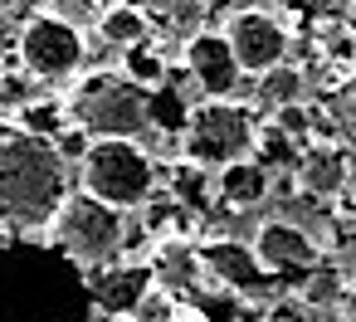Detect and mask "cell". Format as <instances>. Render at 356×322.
Instances as JSON below:
<instances>
[{
  "label": "cell",
  "mask_w": 356,
  "mask_h": 322,
  "mask_svg": "<svg viewBox=\"0 0 356 322\" xmlns=\"http://www.w3.org/2000/svg\"><path fill=\"white\" fill-rule=\"evenodd\" d=\"M88 273V288H93V307L103 317H127L142 293L156 283L152 264H137V259H118V264H103V268H83Z\"/></svg>",
  "instance_id": "obj_12"
},
{
  "label": "cell",
  "mask_w": 356,
  "mask_h": 322,
  "mask_svg": "<svg viewBox=\"0 0 356 322\" xmlns=\"http://www.w3.org/2000/svg\"><path fill=\"white\" fill-rule=\"evenodd\" d=\"M15 49H20V64L30 79H44V83H59V79H74L83 69V35L74 20L64 15H30L15 35Z\"/></svg>",
  "instance_id": "obj_7"
},
{
  "label": "cell",
  "mask_w": 356,
  "mask_h": 322,
  "mask_svg": "<svg viewBox=\"0 0 356 322\" xmlns=\"http://www.w3.org/2000/svg\"><path fill=\"white\" fill-rule=\"evenodd\" d=\"M293 171H298V195H307V200H332L351 181V161L327 142H307Z\"/></svg>",
  "instance_id": "obj_13"
},
{
  "label": "cell",
  "mask_w": 356,
  "mask_h": 322,
  "mask_svg": "<svg viewBox=\"0 0 356 322\" xmlns=\"http://www.w3.org/2000/svg\"><path fill=\"white\" fill-rule=\"evenodd\" d=\"M15 127L54 142V137L69 127V103H64V98H30V103L15 108Z\"/></svg>",
  "instance_id": "obj_17"
},
{
  "label": "cell",
  "mask_w": 356,
  "mask_h": 322,
  "mask_svg": "<svg viewBox=\"0 0 356 322\" xmlns=\"http://www.w3.org/2000/svg\"><path fill=\"white\" fill-rule=\"evenodd\" d=\"M273 122H278V127H283V132H288L298 147H307V142H312V113H307L302 103H288V108H278V113H273Z\"/></svg>",
  "instance_id": "obj_21"
},
{
  "label": "cell",
  "mask_w": 356,
  "mask_h": 322,
  "mask_svg": "<svg viewBox=\"0 0 356 322\" xmlns=\"http://www.w3.org/2000/svg\"><path fill=\"white\" fill-rule=\"evenodd\" d=\"M220 35H225L234 64H239L249 79L264 74V69H273V64H283L288 49H293L288 25H283L278 15H268V10H234V15L225 20Z\"/></svg>",
  "instance_id": "obj_8"
},
{
  "label": "cell",
  "mask_w": 356,
  "mask_h": 322,
  "mask_svg": "<svg viewBox=\"0 0 356 322\" xmlns=\"http://www.w3.org/2000/svg\"><path fill=\"white\" fill-rule=\"evenodd\" d=\"M93 288L54 239H0V322H88Z\"/></svg>",
  "instance_id": "obj_1"
},
{
  "label": "cell",
  "mask_w": 356,
  "mask_h": 322,
  "mask_svg": "<svg viewBox=\"0 0 356 322\" xmlns=\"http://www.w3.org/2000/svg\"><path fill=\"white\" fill-rule=\"evenodd\" d=\"M249 244H254V254H259V264H264L268 273H302V278H307V273L322 264V239H317V230H307V225L293 220V215L264 220Z\"/></svg>",
  "instance_id": "obj_10"
},
{
  "label": "cell",
  "mask_w": 356,
  "mask_h": 322,
  "mask_svg": "<svg viewBox=\"0 0 356 322\" xmlns=\"http://www.w3.org/2000/svg\"><path fill=\"white\" fill-rule=\"evenodd\" d=\"M195 259H200V273L210 288H229L239 298H259L273 273L259 264L254 244L249 239H234V234H220V239H195Z\"/></svg>",
  "instance_id": "obj_9"
},
{
  "label": "cell",
  "mask_w": 356,
  "mask_h": 322,
  "mask_svg": "<svg viewBox=\"0 0 356 322\" xmlns=\"http://www.w3.org/2000/svg\"><path fill=\"white\" fill-rule=\"evenodd\" d=\"M322 54H327V64H337V69L351 74V69H356V35H332Z\"/></svg>",
  "instance_id": "obj_23"
},
{
  "label": "cell",
  "mask_w": 356,
  "mask_h": 322,
  "mask_svg": "<svg viewBox=\"0 0 356 322\" xmlns=\"http://www.w3.org/2000/svg\"><path fill=\"white\" fill-rule=\"evenodd\" d=\"M254 79H259L254 93H259V103H264L268 113H278V108L307 98V74H302L293 59H283V64H273V69H264V74H254Z\"/></svg>",
  "instance_id": "obj_16"
},
{
  "label": "cell",
  "mask_w": 356,
  "mask_h": 322,
  "mask_svg": "<svg viewBox=\"0 0 356 322\" xmlns=\"http://www.w3.org/2000/svg\"><path fill=\"white\" fill-rule=\"evenodd\" d=\"M176 322H210V317H195V312H181Z\"/></svg>",
  "instance_id": "obj_25"
},
{
  "label": "cell",
  "mask_w": 356,
  "mask_h": 322,
  "mask_svg": "<svg viewBox=\"0 0 356 322\" xmlns=\"http://www.w3.org/2000/svg\"><path fill=\"white\" fill-rule=\"evenodd\" d=\"M88 142H93V137H88V132H83L79 122H69V127H64V132L54 137V152H59V156H64L69 166H79V161H83V152H88Z\"/></svg>",
  "instance_id": "obj_22"
},
{
  "label": "cell",
  "mask_w": 356,
  "mask_h": 322,
  "mask_svg": "<svg viewBox=\"0 0 356 322\" xmlns=\"http://www.w3.org/2000/svg\"><path fill=\"white\" fill-rule=\"evenodd\" d=\"M215 186H220V200L229 210H254L259 200H268V186H273V171L259 161V156H239L229 166L215 171Z\"/></svg>",
  "instance_id": "obj_14"
},
{
  "label": "cell",
  "mask_w": 356,
  "mask_h": 322,
  "mask_svg": "<svg viewBox=\"0 0 356 322\" xmlns=\"http://www.w3.org/2000/svg\"><path fill=\"white\" fill-rule=\"evenodd\" d=\"M79 186L93 191L98 200L137 215L142 200L156 191V161L137 137H93L83 161H79Z\"/></svg>",
  "instance_id": "obj_5"
},
{
  "label": "cell",
  "mask_w": 356,
  "mask_h": 322,
  "mask_svg": "<svg viewBox=\"0 0 356 322\" xmlns=\"http://www.w3.org/2000/svg\"><path fill=\"white\" fill-rule=\"evenodd\" d=\"M337 317H341V322H356V283H346V293H341V303H337Z\"/></svg>",
  "instance_id": "obj_24"
},
{
  "label": "cell",
  "mask_w": 356,
  "mask_h": 322,
  "mask_svg": "<svg viewBox=\"0 0 356 322\" xmlns=\"http://www.w3.org/2000/svg\"><path fill=\"white\" fill-rule=\"evenodd\" d=\"M122 74H127V79H137V83L147 88V83H161L166 59H161V54H152V45L142 40V45H127V49H122Z\"/></svg>",
  "instance_id": "obj_19"
},
{
  "label": "cell",
  "mask_w": 356,
  "mask_h": 322,
  "mask_svg": "<svg viewBox=\"0 0 356 322\" xmlns=\"http://www.w3.org/2000/svg\"><path fill=\"white\" fill-rule=\"evenodd\" d=\"M186 69H191V83L200 88V98H234L239 79H244V69L234 64L220 30H195L186 40Z\"/></svg>",
  "instance_id": "obj_11"
},
{
  "label": "cell",
  "mask_w": 356,
  "mask_h": 322,
  "mask_svg": "<svg viewBox=\"0 0 356 322\" xmlns=\"http://www.w3.org/2000/svg\"><path fill=\"white\" fill-rule=\"evenodd\" d=\"M127 317H132V322H176L181 312H176V298H171L161 283H152V288L142 293V303H137Z\"/></svg>",
  "instance_id": "obj_20"
},
{
  "label": "cell",
  "mask_w": 356,
  "mask_h": 322,
  "mask_svg": "<svg viewBox=\"0 0 356 322\" xmlns=\"http://www.w3.org/2000/svg\"><path fill=\"white\" fill-rule=\"evenodd\" d=\"M254 156L264 161V166H298V156H302V147L278 127V122H259V137H254Z\"/></svg>",
  "instance_id": "obj_18"
},
{
  "label": "cell",
  "mask_w": 356,
  "mask_h": 322,
  "mask_svg": "<svg viewBox=\"0 0 356 322\" xmlns=\"http://www.w3.org/2000/svg\"><path fill=\"white\" fill-rule=\"evenodd\" d=\"M69 195V161L49 137L0 127V234H44Z\"/></svg>",
  "instance_id": "obj_2"
},
{
  "label": "cell",
  "mask_w": 356,
  "mask_h": 322,
  "mask_svg": "<svg viewBox=\"0 0 356 322\" xmlns=\"http://www.w3.org/2000/svg\"><path fill=\"white\" fill-rule=\"evenodd\" d=\"M122 225H127V210L98 200L93 191H74L64 195L59 215L49 220V239L83 268H103V264H118L122 259Z\"/></svg>",
  "instance_id": "obj_6"
},
{
  "label": "cell",
  "mask_w": 356,
  "mask_h": 322,
  "mask_svg": "<svg viewBox=\"0 0 356 322\" xmlns=\"http://www.w3.org/2000/svg\"><path fill=\"white\" fill-rule=\"evenodd\" d=\"M64 103H69V122H79L88 137H142L152 127V93L122 69L83 74V83Z\"/></svg>",
  "instance_id": "obj_3"
},
{
  "label": "cell",
  "mask_w": 356,
  "mask_h": 322,
  "mask_svg": "<svg viewBox=\"0 0 356 322\" xmlns=\"http://www.w3.org/2000/svg\"><path fill=\"white\" fill-rule=\"evenodd\" d=\"M254 137H259V113L239 98H200L186 122H181V156L220 171L239 156H254Z\"/></svg>",
  "instance_id": "obj_4"
},
{
  "label": "cell",
  "mask_w": 356,
  "mask_h": 322,
  "mask_svg": "<svg viewBox=\"0 0 356 322\" xmlns=\"http://www.w3.org/2000/svg\"><path fill=\"white\" fill-rule=\"evenodd\" d=\"M98 40L122 54L127 45L152 40V15L142 6H132V0H113V6H103V15H98Z\"/></svg>",
  "instance_id": "obj_15"
}]
</instances>
